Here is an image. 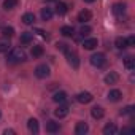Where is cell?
Instances as JSON below:
<instances>
[{
	"label": "cell",
	"instance_id": "cell-6",
	"mask_svg": "<svg viewBox=\"0 0 135 135\" xmlns=\"http://www.w3.org/2000/svg\"><path fill=\"white\" fill-rule=\"evenodd\" d=\"M27 127H29V130H30L32 133H38V132H40V126H38V121H37L35 118H30V119L27 121Z\"/></svg>",
	"mask_w": 135,
	"mask_h": 135
},
{
	"label": "cell",
	"instance_id": "cell-5",
	"mask_svg": "<svg viewBox=\"0 0 135 135\" xmlns=\"http://www.w3.org/2000/svg\"><path fill=\"white\" fill-rule=\"evenodd\" d=\"M92 94L91 92H80L78 95H76V100L80 102V103H89V102H92Z\"/></svg>",
	"mask_w": 135,
	"mask_h": 135
},
{
	"label": "cell",
	"instance_id": "cell-25",
	"mask_svg": "<svg viewBox=\"0 0 135 135\" xmlns=\"http://www.w3.org/2000/svg\"><path fill=\"white\" fill-rule=\"evenodd\" d=\"M56 13H57V15H65V13H67V5H65L64 2H59V3L56 5Z\"/></svg>",
	"mask_w": 135,
	"mask_h": 135
},
{
	"label": "cell",
	"instance_id": "cell-31",
	"mask_svg": "<svg viewBox=\"0 0 135 135\" xmlns=\"http://www.w3.org/2000/svg\"><path fill=\"white\" fill-rule=\"evenodd\" d=\"M56 48H57L59 51H64V52H65L67 49H69V45H65V43H57V45H56Z\"/></svg>",
	"mask_w": 135,
	"mask_h": 135
},
{
	"label": "cell",
	"instance_id": "cell-20",
	"mask_svg": "<svg viewBox=\"0 0 135 135\" xmlns=\"http://www.w3.org/2000/svg\"><path fill=\"white\" fill-rule=\"evenodd\" d=\"M60 33H62L64 37H73L75 30H73V27H70V26H64V27L60 29Z\"/></svg>",
	"mask_w": 135,
	"mask_h": 135
},
{
	"label": "cell",
	"instance_id": "cell-17",
	"mask_svg": "<svg viewBox=\"0 0 135 135\" xmlns=\"http://www.w3.org/2000/svg\"><path fill=\"white\" fill-rule=\"evenodd\" d=\"M52 100H54L56 103H62V102H65V100H67V94H65L64 91H60V92H56V94L52 95Z\"/></svg>",
	"mask_w": 135,
	"mask_h": 135
},
{
	"label": "cell",
	"instance_id": "cell-32",
	"mask_svg": "<svg viewBox=\"0 0 135 135\" xmlns=\"http://www.w3.org/2000/svg\"><path fill=\"white\" fill-rule=\"evenodd\" d=\"M127 46H135V37L133 35H130L127 38Z\"/></svg>",
	"mask_w": 135,
	"mask_h": 135
},
{
	"label": "cell",
	"instance_id": "cell-19",
	"mask_svg": "<svg viewBox=\"0 0 135 135\" xmlns=\"http://www.w3.org/2000/svg\"><path fill=\"white\" fill-rule=\"evenodd\" d=\"M22 22L27 24V26L33 24V22H35V15H33V13H26V15L22 16Z\"/></svg>",
	"mask_w": 135,
	"mask_h": 135
},
{
	"label": "cell",
	"instance_id": "cell-23",
	"mask_svg": "<svg viewBox=\"0 0 135 135\" xmlns=\"http://www.w3.org/2000/svg\"><path fill=\"white\" fill-rule=\"evenodd\" d=\"M114 45H116L118 49H126V48H127V40L122 38V37H118L116 41H114Z\"/></svg>",
	"mask_w": 135,
	"mask_h": 135
},
{
	"label": "cell",
	"instance_id": "cell-38",
	"mask_svg": "<svg viewBox=\"0 0 135 135\" xmlns=\"http://www.w3.org/2000/svg\"><path fill=\"white\" fill-rule=\"evenodd\" d=\"M0 116H2V113H0Z\"/></svg>",
	"mask_w": 135,
	"mask_h": 135
},
{
	"label": "cell",
	"instance_id": "cell-2",
	"mask_svg": "<svg viewBox=\"0 0 135 135\" xmlns=\"http://www.w3.org/2000/svg\"><path fill=\"white\" fill-rule=\"evenodd\" d=\"M65 56H67V62H69L73 69H78V67H80V57H78V54L73 49L69 48V49L65 51Z\"/></svg>",
	"mask_w": 135,
	"mask_h": 135
},
{
	"label": "cell",
	"instance_id": "cell-12",
	"mask_svg": "<svg viewBox=\"0 0 135 135\" xmlns=\"http://www.w3.org/2000/svg\"><path fill=\"white\" fill-rule=\"evenodd\" d=\"M118 80H119V76H118L116 72H110V73L105 76V83H107V84H116Z\"/></svg>",
	"mask_w": 135,
	"mask_h": 135
},
{
	"label": "cell",
	"instance_id": "cell-9",
	"mask_svg": "<svg viewBox=\"0 0 135 135\" xmlns=\"http://www.w3.org/2000/svg\"><path fill=\"white\" fill-rule=\"evenodd\" d=\"M121 97H122V94H121L119 89H113V91L108 92V100L110 102H118V100H121Z\"/></svg>",
	"mask_w": 135,
	"mask_h": 135
},
{
	"label": "cell",
	"instance_id": "cell-22",
	"mask_svg": "<svg viewBox=\"0 0 135 135\" xmlns=\"http://www.w3.org/2000/svg\"><path fill=\"white\" fill-rule=\"evenodd\" d=\"M32 38H33V33H30V32H22L21 33V43H24V45L30 43Z\"/></svg>",
	"mask_w": 135,
	"mask_h": 135
},
{
	"label": "cell",
	"instance_id": "cell-14",
	"mask_svg": "<svg viewBox=\"0 0 135 135\" xmlns=\"http://www.w3.org/2000/svg\"><path fill=\"white\" fill-rule=\"evenodd\" d=\"M91 114H92V118H95V119H102L103 114H105V111H103L102 107H94V108L91 110Z\"/></svg>",
	"mask_w": 135,
	"mask_h": 135
},
{
	"label": "cell",
	"instance_id": "cell-16",
	"mask_svg": "<svg viewBox=\"0 0 135 135\" xmlns=\"http://www.w3.org/2000/svg\"><path fill=\"white\" fill-rule=\"evenodd\" d=\"M97 45H99V43H97L95 38H88V40L83 41V48H84V49H94Z\"/></svg>",
	"mask_w": 135,
	"mask_h": 135
},
{
	"label": "cell",
	"instance_id": "cell-8",
	"mask_svg": "<svg viewBox=\"0 0 135 135\" xmlns=\"http://www.w3.org/2000/svg\"><path fill=\"white\" fill-rule=\"evenodd\" d=\"M67 114H69V107H67V105H60V107L54 111V116L59 118V119H60V118H65Z\"/></svg>",
	"mask_w": 135,
	"mask_h": 135
},
{
	"label": "cell",
	"instance_id": "cell-21",
	"mask_svg": "<svg viewBox=\"0 0 135 135\" xmlns=\"http://www.w3.org/2000/svg\"><path fill=\"white\" fill-rule=\"evenodd\" d=\"M51 18H52V10L48 8V7L43 8V10H41V19H43V21H49Z\"/></svg>",
	"mask_w": 135,
	"mask_h": 135
},
{
	"label": "cell",
	"instance_id": "cell-13",
	"mask_svg": "<svg viewBox=\"0 0 135 135\" xmlns=\"http://www.w3.org/2000/svg\"><path fill=\"white\" fill-rule=\"evenodd\" d=\"M46 132H49V133L59 132V122H56V121H48V122H46Z\"/></svg>",
	"mask_w": 135,
	"mask_h": 135
},
{
	"label": "cell",
	"instance_id": "cell-36",
	"mask_svg": "<svg viewBox=\"0 0 135 135\" xmlns=\"http://www.w3.org/2000/svg\"><path fill=\"white\" fill-rule=\"evenodd\" d=\"M84 2H88V3H92V2H95V0H84Z\"/></svg>",
	"mask_w": 135,
	"mask_h": 135
},
{
	"label": "cell",
	"instance_id": "cell-10",
	"mask_svg": "<svg viewBox=\"0 0 135 135\" xmlns=\"http://www.w3.org/2000/svg\"><path fill=\"white\" fill-rule=\"evenodd\" d=\"M88 130H89V127H88L86 122H78L76 127H75V133L76 135H84V133H88Z\"/></svg>",
	"mask_w": 135,
	"mask_h": 135
},
{
	"label": "cell",
	"instance_id": "cell-11",
	"mask_svg": "<svg viewBox=\"0 0 135 135\" xmlns=\"http://www.w3.org/2000/svg\"><path fill=\"white\" fill-rule=\"evenodd\" d=\"M113 13L116 16H122L126 13V3H114L113 5Z\"/></svg>",
	"mask_w": 135,
	"mask_h": 135
},
{
	"label": "cell",
	"instance_id": "cell-3",
	"mask_svg": "<svg viewBox=\"0 0 135 135\" xmlns=\"http://www.w3.org/2000/svg\"><path fill=\"white\" fill-rule=\"evenodd\" d=\"M105 62H107V59H105V54L103 52H95V54L91 56V64L94 67H103Z\"/></svg>",
	"mask_w": 135,
	"mask_h": 135
},
{
	"label": "cell",
	"instance_id": "cell-28",
	"mask_svg": "<svg viewBox=\"0 0 135 135\" xmlns=\"http://www.w3.org/2000/svg\"><path fill=\"white\" fill-rule=\"evenodd\" d=\"M10 41H7V40H2L0 41V52H7L8 49H10Z\"/></svg>",
	"mask_w": 135,
	"mask_h": 135
},
{
	"label": "cell",
	"instance_id": "cell-33",
	"mask_svg": "<svg viewBox=\"0 0 135 135\" xmlns=\"http://www.w3.org/2000/svg\"><path fill=\"white\" fill-rule=\"evenodd\" d=\"M35 32H37V33H40V35H41V37H43V38H46V40H48V38H49V35H48V33H46V32H45V30H41V29H37V30H35Z\"/></svg>",
	"mask_w": 135,
	"mask_h": 135
},
{
	"label": "cell",
	"instance_id": "cell-24",
	"mask_svg": "<svg viewBox=\"0 0 135 135\" xmlns=\"http://www.w3.org/2000/svg\"><path fill=\"white\" fill-rule=\"evenodd\" d=\"M41 56H43V46H40V45L33 46L32 48V57H41Z\"/></svg>",
	"mask_w": 135,
	"mask_h": 135
},
{
	"label": "cell",
	"instance_id": "cell-4",
	"mask_svg": "<svg viewBox=\"0 0 135 135\" xmlns=\"http://www.w3.org/2000/svg\"><path fill=\"white\" fill-rule=\"evenodd\" d=\"M49 67L46 65V64H40L37 69H35V75H37V78H48L49 76Z\"/></svg>",
	"mask_w": 135,
	"mask_h": 135
},
{
	"label": "cell",
	"instance_id": "cell-27",
	"mask_svg": "<svg viewBox=\"0 0 135 135\" xmlns=\"http://www.w3.org/2000/svg\"><path fill=\"white\" fill-rule=\"evenodd\" d=\"M2 35L7 37V38H11V37L15 35V29H13V27H3V29H2Z\"/></svg>",
	"mask_w": 135,
	"mask_h": 135
},
{
	"label": "cell",
	"instance_id": "cell-30",
	"mask_svg": "<svg viewBox=\"0 0 135 135\" xmlns=\"http://www.w3.org/2000/svg\"><path fill=\"white\" fill-rule=\"evenodd\" d=\"M133 110H135L133 107H126L124 110H121V114H124V116H126V114H132V113H133Z\"/></svg>",
	"mask_w": 135,
	"mask_h": 135
},
{
	"label": "cell",
	"instance_id": "cell-7",
	"mask_svg": "<svg viewBox=\"0 0 135 135\" xmlns=\"http://www.w3.org/2000/svg\"><path fill=\"white\" fill-rule=\"evenodd\" d=\"M91 19H92V13H91L89 10L80 11V15H78V21H80V22H88V21H91Z\"/></svg>",
	"mask_w": 135,
	"mask_h": 135
},
{
	"label": "cell",
	"instance_id": "cell-26",
	"mask_svg": "<svg viewBox=\"0 0 135 135\" xmlns=\"http://www.w3.org/2000/svg\"><path fill=\"white\" fill-rule=\"evenodd\" d=\"M18 5V0H5L3 2V8L5 10H13Z\"/></svg>",
	"mask_w": 135,
	"mask_h": 135
},
{
	"label": "cell",
	"instance_id": "cell-18",
	"mask_svg": "<svg viewBox=\"0 0 135 135\" xmlns=\"http://www.w3.org/2000/svg\"><path fill=\"white\" fill-rule=\"evenodd\" d=\"M124 67L127 70H132L133 67H135V59L132 57V56H127V57H124Z\"/></svg>",
	"mask_w": 135,
	"mask_h": 135
},
{
	"label": "cell",
	"instance_id": "cell-37",
	"mask_svg": "<svg viewBox=\"0 0 135 135\" xmlns=\"http://www.w3.org/2000/svg\"><path fill=\"white\" fill-rule=\"evenodd\" d=\"M45 2H52V0H45Z\"/></svg>",
	"mask_w": 135,
	"mask_h": 135
},
{
	"label": "cell",
	"instance_id": "cell-1",
	"mask_svg": "<svg viewBox=\"0 0 135 135\" xmlns=\"http://www.w3.org/2000/svg\"><path fill=\"white\" fill-rule=\"evenodd\" d=\"M26 59H27V56H26V52H24L21 48H13V49L10 51L8 57H7V60H8L10 64H19V62H24Z\"/></svg>",
	"mask_w": 135,
	"mask_h": 135
},
{
	"label": "cell",
	"instance_id": "cell-15",
	"mask_svg": "<svg viewBox=\"0 0 135 135\" xmlns=\"http://www.w3.org/2000/svg\"><path fill=\"white\" fill-rule=\"evenodd\" d=\"M116 132H118V127L113 122H110V124H107L103 127V135H114Z\"/></svg>",
	"mask_w": 135,
	"mask_h": 135
},
{
	"label": "cell",
	"instance_id": "cell-29",
	"mask_svg": "<svg viewBox=\"0 0 135 135\" xmlns=\"http://www.w3.org/2000/svg\"><path fill=\"white\" fill-rule=\"evenodd\" d=\"M91 30H92V29H91L89 26H83V27H81V30H80V33L84 37V35H89V33H91Z\"/></svg>",
	"mask_w": 135,
	"mask_h": 135
},
{
	"label": "cell",
	"instance_id": "cell-34",
	"mask_svg": "<svg viewBox=\"0 0 135 135\" xmlns=\"http://www.w3.org/2000/svg\"><path fill=\"white\" fill-rule=\"evenodd\" d=\"M135 132V129H132V127H126V129H122V133H133Z\"/></svg>",
	"mask_w": 135,
	"mask_h": 135
},
{
	"label": "cell",
	"instance_id": "cell-35",
	"mask_svg": "<svg viewBox=\"0 0 135 135\" xmlns=\"http://www.w3.org/2000/svg\"><path fill=\"white\" fill-rule=\"evenodd\" d=\"M3 133H5V135H15V130H13V129H7Z\"/></svg>",
	"mask_w": 135,
	"mask_h": 135
}]
</instances>
